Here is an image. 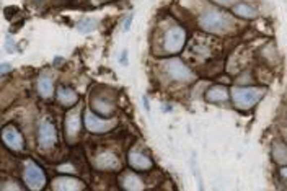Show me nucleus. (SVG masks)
I'll list each match as a JSON object with an SVG mask.
<instances>
[{"mask_svg": "<svg viewBox=\"0 0 287 191\" xmlns=\"http://www.w3.org/2000/svg\"><path fill=\"white\" fill-rule=\"evenodd\" d=\"M199 26L206 31L212 33H221L225 31L230 26V18L225 13L219 12V10H206L204 13L199 16Z\"/></svg>", "mask_w": 287, "mask_h": 191, "instance_id": "obj_4", "label": "nucleus"}, {"mask_svg": "<svg viewBox=\"0 0 287 191\" xmlns=\"http://www.w3.org/2000/svg\"><path fill=\"white\" fill-rule=\"evenodd\" d=\"M163 70L168 78H172L173 82H179V83H189L196 80V74L189 67L183 63L181 59L178 58H173V59H168L163 63Z\"/></svg>", "mask_w": 287, "mask_h": 191, "instance_id": "obj_2", "label": "nucleus"}, {"mask_svg": "<svg viewBox=\"0 0 287 191\" xmlns=\"http://www.w3.org/2000/svg\"><path fill=\"white\" fill-rule=\"evenodd\" d=\"M82 127V116H80V110H72L69 111V115L65 118V132L69 137H75L78 132H80Z\"/></svg>", "mask_w": 287, "mask_h": 191, "instance_id": "obj_12", "label": "nucleus"}, {"mask_svg": "<svg viewBox=\"0 0 287 191\" xmlns=\"http://www.w3.org/2000/svg\"><path fill=\"white\" fill-rule=\"evenodd\" d=\"M92 108L97 111L98 115L110 116V115H113V111H115V105L106 102V100L103 102V100H100V98H95L93 103H92Z\"/></svg>", "mask_w": 287, "mask_h": 191, "instance_id": "obj_18", "label": "nucleus"}, {"mask_svg": "<svg viewBox=\"0 0 287 191\" xmlns=\"http://www.w3.org/2000/svg\"><path fill=\"white\" fill-rule=\"evenodd\" d=\"M212 2H216L219 5H225V7H227V5H232L235 0H212Z\"/></svg>", "mask_w": 287, "mask_h": 191, "instance_id": "obj_21", "label": "nucleus"}, {"mask_svg": "<svg viewBox=\"0 0 287 191\" xmlns=\"http://www.w3.org/2000/svg\"><path fill=\"white\" fill-rule=\"evenodd\" d=\"M93 164L97 168H100V170H117V168L121 167L119 159H117L113 152H110V150H106V152L95 157Z\"/></svg>", "mask_w": 287, "mask_h": 191, "instance_id": "obj_10", "label": "nucleus"}, {"mask_svg": "<svg viewBox=\"0 0 287 191\" xmlns=\"http://www.w3.org/2000/svg\"><path fill=\"white\" fill-rule=\"evenodd\" d=\"M38 144L41 149H51L57 144V131L48 121H43L38 129Z\"/></svg>", "mask_w": 287, "mask_h": 191, "instance_id": "obj_8", "label": "nucleus"}, {"mask_svg": "<svg viewBox=\"0 0 287 191\" xmlns=\"http://www.w3.org/2000/svg\"><path fill=\"white\" fill-rule=\"evenodd\" d=\"M232 10H233L235 15L241 16V18H250V20H253V18H256V16H258V10H256L255 7H251V5H248V3H243V2L235 3Z\"/></svg>", "mask_w": 287, "mask_h": 191, "instance_id": "obj_17", "label": "nucleus"}, {"mask_svg": "<svg viewBox=\"0 0 287 191\" xmlns=\"http://www.w3.org/2000/svg\"><path fill=\"white\" fill-rule=\"evenodd\" d=\"M229 90L222 85H214L206 92V100L211 103H222L229 100Z\"/></svg>", "mask_w": 287, "mask_h": 191, "instance_id": "obj_14", "label": "nucleus"}, {"mask_svg": "<svg viewBox=\"0 0 287 191\" xmlns=\"http://www.w3.org/2000/svg\"><path fill=\"white\" fill-rule=\"evenodd\" d=\"M121 187L124 190H144V183L134 172H126L121 175L119 180Z\"/></svg>", "mask_w": 287, "mask_h": 191, "instance_id": "obj_15", "label": "nucleus"}, {"mask_svg": "<svg viewBox=\"0 0 287 191\" xmlns=\"http://www.w3.org/2000/svg\"><path fill=\"white\" fill-rule=\"evenodd\" d=\"M283 177L287 178V168H284V170H283Z\"/></svg>", "mask_w": 287, "mask_h": 191, "instance_id": "obj_25", "label": "nucleus"}, {"mask_svg": "<svg viewBox=\"0 0 287 191\" xmlns=\"http://www.w3.org/2000/svg\"><path fill=\"white\" fill-rule=\"evenodd\" d=\"M127 162L131 168L134 170H139V172H145V170H150L152 167H154V162L145 154L139 152V150H131V152L127 154Z\"/></svg>", "mask_w": 287, "mask_h": 191, "instance_id": "obj_9", "label": "nucleus"}, {"mask_svg": "<svg viewBox=\"0 0 287 191\" xmlns=\"http://www.w3.org/2000/svg\"><path fill=\"white\" fill-rule=\"evenodd\" d=\"M38 93L41 95L43 98H49V97H53V93H54V80L51 77L48 75H41L38 78Z\"/></svg>", "mask_w": 287, "mask_h": 191, "instance_id": "obj_16", "label": "nucleus"}, {"mask_svg": "<svg viewBox=\"0 0 287 191\" xmlns=\"http://www.w3.org/2000/svg\"><path fill=\"white\" fill-rule=\"evenodd\" d=\"M2 140H3V144L7 145L10 150H13V152L23 150V147H25V139H23V136H21V132L13 125L3 126V129H2Z\"/></svg>", "mask_w": 287, "mask_h": 191, "instance_id": "obj_7", "label": "nucleus"}, {"mask_svg": "<svg viewBox=\"0 0 287 191\" xmlns=\"http://www.w3.org/2000/svg\"><path fill=\"white\" fill-rule=\"evenodd\" d=\"M23 180H25V185L30 190L33 191H39L46 187L48 183V178H46V173L41 167L35 162L28 160L25 164V170H23Z\"/></svg>", "mask_w": 287, "mask_h": 191, "instance_id": "obj_5", "label": "nucleus"}, {"mask_svg": "<svg viewBox=\"0 0 287 191\" xmlns=\"http://www.w3.org/2000/svg\"><path fill=\"white\" fill-rule=\"evenodd\" d=\"M264 90L258 87H235L232 90V100L238 110H250L263 98Z\"/></svg>", "mask_w": 287, "mask_h": 191, "instance_id": "obj_1", "label": "nucleus"}, {"mask_svg": "<svg viewBox=\"0 0 287 191\" xmlns=\"http://www.w3.org/2000/svg\"><path fill=\"white\" fill-rule=\"evenodd\" d=\"M132 18L134 16H127V20H126V23H124V31H129V28H131V23H132Z\"/></svg>", "mask_w": 287, "mask_h": 191, "instance_id": "obj_22", "label": "nucleus"}, {"mask_svg": "<svg viewBox=\"0 0 287 191\" xmlns=\"http://www.w3.org/2000/svg\"><path fill=\"white\" fill-rule=\"evenodd\" d=\"M53 188L54 190H83L85 185L83 182L72 177H59L53 182Z\"/></svg>", "mask_w": 287, "mask_h": 191, "instance_id": "obj_13", "label": "nucleus"}, {"mask_svg": "<svg viewBox=\"0 0 287 191\" xmlns=\"http://www.w3.org/2000/svg\"><path fill=\"white\" fill-rule=\"evenodd\" d=\"M95 26H97V23H95L93 20L85 18V20L78 21V25H77V30L80 31V33H90V31H93V30H95Z\"/></svg>", "mask_w": 287, "mask_h": 191, "instance_id": "obj_20", "label": "nucleus"}, {"mask_svg": "<svg viewBox=\"0 0 287 191\" xmlns=\"http://www.w3.org/2000/svg\"><path fill=\"white\" fill-rule=\"evenodd\" d=\"M142 102H144L145 110H147V111H150V106H149V100H147V97H144V98H142Z\"/></svg>", "mask_w": 287, "mask_h": 191, "instance_id": "obj_23", "label": "nucleus"}, {"mask_svg": "<svg viewBox=\"0 0 287 191\" xmlns=\"http://www.w3.org/2000/svg\"><path fill=\"white\" fill-rule=\"evenodd\" d=\"M83 120H85L87 129L93 134H105V132L111 131V129L117 125L116 120H103V118L92 113V111H87Z\"/></svg>", "mask_w": 287, "mask_h": 191, "instance_id": "obj_6", "label": "nucleus"}, {"mask_svg": "<svg viewBox=\"0 0 287 191\" xmlns=\"http://www.w3.org/2000/svg\"><path fill=\"white\" fill-rule=\"evenodd\" d=\"M8 70H10V65L8 64H2V74H7Z\"/></svg>", "mask_w": 287, "mask_h": 191, "instance_id": "obj_24", "label": "nucleus"}, {"mask_svg": "<svg viewBox=\"0 0 287 191\" xmlns=\"http://www.w3.org/2000/svg\"><path fill=\"white\" fill-rule=\"evenodd\" d=\"M56 95H57V102L62 106H65V108H72V106H75L78 103V100H80L75 90H72L70 87H65V85H60Z\"/></svg>", "mask_w": 287, "mask_h": 191, "instance_id": "obj_11", "label": "nucleus"}, {"mask_svg": "<svg viewBox=\"0 0 287 191\" xmlns=\"http://www.w3.org/2000/svg\"><path fill=\"white\" fill-rule=\"evenodd\" d=\"M273 157L281 165L287 164V145L284 142H274L273 145Z\"/></svg>", "mask_w": 287, "mask_h": 191, "instance_id": "obj_19", "label": "nucleus"}, {"mask_svg": "<svg viewBox=\"0 0 287 191\" xmlns=\"http://www.w3.org/2000/svg\"><path fill=\"white\" fill-rule=\"evenodd\" d=\"M186 44V31L181 26H172L162 38V48L165 54H178Z\"/></svg>", "mask_w": 287, "mask_h": 191, "instance_id": "obj_3", "label": "nucleus"}]
</instances>
